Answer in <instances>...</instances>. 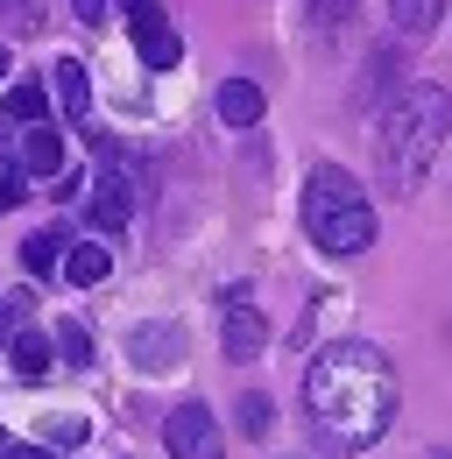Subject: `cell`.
Returning a JSON list of instances; mask_svg holds the SVG:
<instances>
[{"instance_id": "484cf974", "label": "cell", "mask_w": 452, "mask_h": 459, "mask_svg": "<svg viewBox=\"0 0 452 459\" xmlns=\"http://www.w3.org/2000/svg\"><path fill=\"white\" fill-rule=\"evenodd\" d=\"M0 78H7V50H0Z\"/></svg>"}, {"instance_id": "d4e9b609", "label": "cell", "mask_w": 452, "mask_h": 459, "mask_svg": "<svg viewBox=\"0 0 452 459\" xmlns=\"http://www.w3.org/2000/svg\"><path fill=\"white\" fill-rule=\"evenodd\" d=\"M0 7H29V0H0Z\"/></svg>"}, {"instance_id": "d6986e66", "label": "cell", "mask_w": 452, "mask_h": 459, "mask_svg": "<svg viewBox=\"0 0 452 459\" xmlns=\"http://www.w3.org/2000/svg\"><path fill=\"white\" fill-rule=\"evenodd\" d=\"M269 424H276V403L269 396H240V431H248V438H262Z\"/></svg>"}, {"instance_id": "4fadbf2b", "label": "cell", "mask_w": 452, "mask_h": 459, "mask_svg": "<svg viewBox=\"0 0 452 459\" xmlns=\"http://www.w3.org/2000/svg\"><path fill=\"white\" fill-rule=\"evenodd\" d=\"M107 269H113V255H107V247H100V240H78V247L64 255V276H71V283H78V290L107 283Z\"/></svg>"}, {"instance_id": "3957f363", "label": "cell", "mask_w": 452, "mask_h": 459, "mask_svg": "<svg viewBox=\"0 0 452 459\" xmlns=\"http://www.w3.org/2000/svg\"><path fill=\"white\" fill-rule=\"evenodd\" d=\"M304 233L326 247V255H361L375 240V205L339 163H318L304 177Z\"/></svg>"}, {"instance_id": "9a60e30c", "label": "cell", "mask_w": 452, "mask_h": 459, "mask_svg": "<svg viewBox=\"0 0 452 459\" xmlns=\"http://www.w3.org/2000/svg\"><path fill=\"white\" fill-rule=\"evenodd\" d=\"M439 14H446V0H389V22L403 29V36H431Z\"/></svg>"}, {"instance_id": "ba28073f", "label": "cell", "mask_w": 452, "mask_h": 459, "mask_svg": "<svg viewBox=\"0 0 452 459\" xmlns=\"http://www.w3.org/2000/svg\"><path fill=\"white\" fill-rule=\"evenodd\" d=\"M127 220H135V184H127V177H100V184H92V227L120 233Z\"/></svg>"}, {"instance_id": "30bf717a", "label": "cell", "mask_w": 452, "mask_h": 459, "mask_svg": "<svg viewBox=\"0 0 452 459\" xmlns=\"http://www.w3.org/2000/svg\"><path fill=\"white\" fill-rule=\"evenodd\" d=\"M220 120L226 127H255V120H262V85H255V78H226L220 85Z\"/></svg>"}, {"instance_id": "7402d4cb", "label": "cell", "mask_w": 452, "mask_h": 459, "mask_svg": "<svg viewBox=\"0 0 452 459\" xmlns=\"http://www.w3.org/2000/svg\"><path fill=\"white\" fill-rule=\"evenodd\" d=\"M71 14H78V22L92 29V22H107V0H71Z\"/></svg>"}, {"instance_id": "7c38bea8", "label": "cell", "mask_w": 452, "mask_h": 459, "mask_svg": "<svg viewBox=\"0 0 452 459\" xmlns=\"http://www.w3.org/2000/svg\"><path fill=\"white\" fill-rule=\"evenodd\" d=\"M0 114L14 120V127H43V114H50V92H43L36 78H22V85H7V100H0Z\"/></svg>"}, {"instance_id": "ffe728a7", "label": "cell", "mask_w": 452, "mask_h": 459, "mask_svg": "<svg viewBox=\"0 0 452 459\" xmlns=\"http://www.w3.org/2000/svg\"><path fill=\"white\" fill-rule=\"evenodd\" d=\"M304 7H311V29H318V36H333L339 22L353 14V0H304Z\"/></svg>"}, {"instance_id": "8fae6325", "label": "cell", "mask_w": 452, "mask_h": 459, "mask_svg": "<svg viewBox=\"0 0 452 459\" xmlns=\"http://www.w3.org/2000/svg\"><path fill=\"white\" fill-rule=\"evenodd\" d=\"M22 170H29V177H56V170H64V142H56V127H22Z\"/></svg>"}, {"instance_id": "4316f807", "label": "cell", "mask_w": 452, "mask_h": 459, "mask_svg": "<svg viewBox=\"0 0 452 459\" xmlns=\"http://www.w3.org/2000/svg\"><path fill=\"white\" fill-rule=\"evenodd\" d=\"M127 7H142V0H127Z\"/></svg>"}, {"instance_id": "7a4b0ae2", "label": "cell", "mask_w": 452, "mask_h": 459, "mask_svg": "<svg viewBox=\"0 0 452 459\" xmlns=\"http://www.w3.org/2000/svg\"><path fill=\"white\" fill-rule=\"evenodd\" d=\"M446 134H452V92H439V85H403L382 107V120H375V170H382V184L396 198H410L431 177Z\"/></svg>"}, {"instance_id": "5b68a950", "label": "cell", "mask_w": 452, "mask_h": 459, "mask_svg": "<svg viewBox=\"0 0 452 459\" xmlns=\"http://www.w3.org/2000/svg\"><path fill=\"white\" fill-rule=\"evenodd\" d=\"M135 22V57L149 64V71H177V57H184V43H177V29H170V14L156 7V0H142V7H127Z\"/></svg>"}, {"instance_id": "e0dca14e", "label": "cell", "mask_w": 452, "mask_h": 459, "mask_svg": "<svg viewBox=\"0 0 452 459\" xmlns=\"http://www.w3.org/2000/svg\"><path fill=\"white\" fill-rule=\"evenodd\" d=\"M56 353L78 360V368H92V333H85L78 318H64V325H56Z\"/></svg>"}, {"instance_id": "ac0fdd59", "label": "cell", "mask_w": 452, "mask_h": 459, "mask_svg": "<svg viewBox=\"0 0 452 459\" xmlns=\"http://www.w3.org/2000/svg\"><path fill=\"white\" fill-rule=\"evenodd\" d=\"M29 311H36V297H29V290H14V297H0V340H14V333L29 325Z\"/></svg>"}, {"instance_id": "603a6c76", "label": "cell", "mask_w": 452, "mask_h": 459, "mask_svg": "<svg viewBox=\"0 0 452 459\" xmlns=\"http://www.w3.org/2000/svg\"><path fill=\"white\" fill-rule=\"evenodd\" d=\"M50 438H56V446H78V438H85V417H64V424L50 431Z\"/></svg>"}, {"instance_id": "cb8c5ba5", "label": "cell", "mask_w": 452, "mask_h": 459, "mask_svg": "<svg viewBox=\"0 0 452 459\" xmlns=\"http://www.w3.org/2000/svg\"><path fill=\"white\" fill-rule=\"evenodd\" d=\"M0 459H56V453H43V446H0Z\"/></svg>"}, {"instance_id": "44dd1931", "label": "cell", "mask_w": 452, "mask_h": 459, "mask_svg": "<svg viewBox=\"0 0 452 459\" xmlns=\"http://www.w3.org/2000/svg\"><path fill=\"white\" fill-rule=\"evenodd\" d=\"M22 198H29V177H22V170H7V177H0V212H14Z\"/></svg>"}, {"instance_id": "2e32d148", "label": "cell", "mask_w": 452, "mask_h": 459, "mask_svg": "<svg viewBox=\"0 0 452 459\" xmlns=\"http://www.w3.org/2000/svg\"><path fill=\"white\" fill-rule=\"evenodd\" d=\"M56 262H64V233H56V227H43V233L22 240V269H29V276H50Z\"/></svg>"}, {"instance_id": "9c48e42d", "label": "cell", "mask_w": 452, "mask_h": 459, "mask_svg": "<svg viewBox=\"0 0 452 459\" xmlns=\"http://www.w3.org/2000/svg\"><path fill=\"white\" fill-rule=\"evenodd\" d=\"M50 78H56V107H64V120H92V78H85V64L56 57Z\"/></svg>"}, {"instance_id": "5bb4252c", "label": "cell", "mask_w": 452, "mask_h": 459, "mask_svg": "<svg viewBox=\"0 0 452 459\" xmlns=\"http://www.w3.org/2000/svg\"><path fill=\"white\" fill-rule=\"evenodd\" d=\"M7 360H14L22 382H43V375H50V340H43V333H14V340H7Z\"/></svg>"}, {"instance_id": "6da1fadb", "label": "cell", "mask_w": 452, "mask_h": 459, "mask_svg": "<svg viewBox=\"0 0 452 459\" xmlns=\"http://www.w3.org/2000/svg\"><path fill=\"white\" fill-rule=\"evenodd\" d=\"M304 417L326 453H368L396 424V368L382 346L339 340L304 368Z\"/></svg>"}, {"instance_id": "8992f818", "label": "cell", "mask_w": 452, "mask_h": 459, "mask_svg": "<svg viewBox=\"0 0 452 459\" xmlns=\"http://www.w3.org/2000/svg\"><path fill=\"white\" fill-rule=\"evenodd\" d=\"M262 340H269V325H262V311L248 304V290H226L220 297V346H226V360H255Z\"/></svg>"}, {"instance_id": "52a82bcc", "label": "cell", "mask_w": 452, "mask_h": 459, "mask_svg": "<svg viewBox=\"0 0 452 459\" xmlns=\"http://www.w3.org/2000/svg\"><path fill=\"white\" fill-rule=\"evenodd\" d=\"M127 360H135L142 375H170V368L184 360V333H177L170 318H156V325H135V333H127Z\"/></svg>"}, {"instance_id": "277c9868", "label": "cell", "mask_w": 452, "mask_h": 459, "mask_svg": "<svg viewBox=\"0 0 452 459\" xmlns=\"http://www.w3.org/2000/svg\"><path fill=\"white\" fill-rule=\"evenodd\" d=\"M163 446H170V459H226V438H220V424H213L205 403H177V410H170Z\"/></svg>"}]
</instances>
